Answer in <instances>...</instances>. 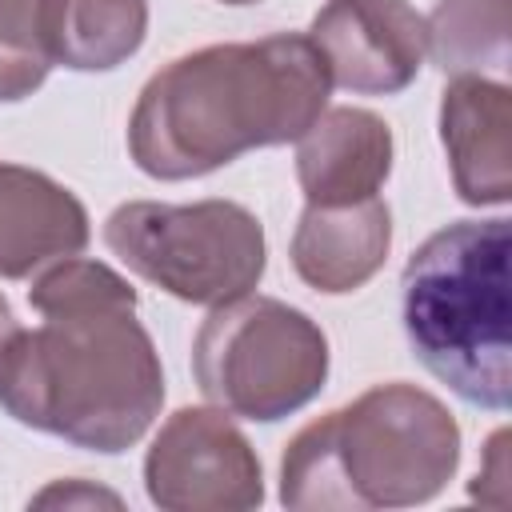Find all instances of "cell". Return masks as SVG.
<instances>
[{
  "label": "cell",
  "mask_w": 512,
  "mask_h": 512,
  "mask_svg": "<svg viewBox=\"0 0 512 512\" xmlns=\"http://www.w3.org/2000/svg\"><path fill=\"white\" fill-rule=\"evenodd\" d=\"M328 96V64L300 32L208 44L176 56L140 88L128 152L156 180L208 176L252 148L300 140Z\"/></svg>",
  "instance_id": "cell-1"
},
{
  "label": "cell",
  "mask_w": 512,
  "mask_h": 512,
  "mask_svg": "<svg viewBox=\"0 0 512 512\" xmlns=\"http://www.w3.org/2000/svg\"><path fill=\"white\" fill-rule=\"evenodd\" d=\"M164 404V368L136 304H88L16 328L0 348V408L36 432L116 456Z\"/></svg>",
  "instance_id": "cell-2"
},
{
  "label": "cell",
  "mask_w": 512,
  "mask_h": 512,
  "mask_svg": "<svg viewBox=\"0 0 512 512\" xmlns=\"http://www.w3.org/2000/svg\"><path fill=\"white\" fill-rule=\"evenodd\" d=\"M460 428L424 388L392 380L304 424L280 460V500L296 512L412 508L444 492Z\"/></svg>",
  "instance_id": "cell-3"
},
{
  "label": "cell",
  "mask_w": 512,
  "mask_h": 512,
  "mask_svg": "<svg viewBox=\"0 0 512 512\" xmlns=\"http://www.w3.org/2000/svg\"><path fill=\"white\" fill-rule=\"evenodd\" d=\"M508 220H456L404 264L400 316L412 356L464 404H512Z\"/></svg>",
  "instance_id": "cell-4"
},
{
  "label": "cell",
  "mask_w": 512,
  "mask_h": 512,
  "mask_svg": "<svg viewBox=\"0 0 512 512\" xmlns=\"http://www.w3.org/2000/svg\"><path fill=\"white\" fill-rule=\"evenodd\" d=\"M192 372L208 404L272 424L320 396L328 380V336L308 312L248 292L216 304L200 324Z\"/></svg>",
  "instance_id": "cell-5"
},
{
  "label": "cell",
  "mask_w": 512,
  "mask_h": 512,
  "mask_svg": "<svg viewBox=\"0 0 512 512\" xmlns=\"http://www.w3.org/2000/svg\"><path fill=\"white\" fill-rule=\"evenodd\" d=\"M104 244L140 280L204 308L248 296L268 264L264 224L236 200H132L104 220Z\"/></svg>",
  "instance_id": "cell-6"
},
{
  "label": "cell",
  "mask_w": 512,
  "mask_h": 512,
  "mask_svg": "<svg viewBox=\"0 0 512 512\" xmlns=\"http://www.w3.org/2000/svg\"><path fill=\"white\" fill-rule=\"evenodd\" d=\"M148 500L164 512H248L264 504V472L224 408H176L148 456Z\"/></svg>",
  "instance_id": "cell-7"
},
{
  "label": "cell",
  "mask_w": 512,
  "mask_h": 512,
  "mask_svg": "<svg viewBox=\"0 0 512 512\" xmlns=\"http://www.w3.org/2000/svg\"><path fill=\"white\" fill-rule=\"evenodd\" d=\"M336 88L356 96L404 92L424 60V16L408 0H328L308 28Z\"/></svg>",
  "instance_id": "cell-8"
},
{
  "label": "cell",
  "mask_w": 512,
  "mask_h": 512,
  "mask_svg": "<svg viewBox=\"0 0 512 512\" xmlns=\"http://www.w3.org/2000/svg\"><path fill=\"white\" fill-rule=\"evenodd\" d=\"M440 140L464 204L512 200V88L492 76H452L440 96Z\"/></svg>",
  "instance_id": "cell-9"
},
{
  "label": "cell",
  "mask_w": 512,
  "mask_h": 512,
  "mask_svg": "<svg viewBox=\"0 0 512 512\" xmlns=\"http://www.w3.org/2000/svg\"><path fill=\"white\" fill-rule=\"evenodd\" d=\"M392 128L368 108H324L296 140V180L308 204H356L392 172Z\"/></svg>",
  "instance_id": "cell-10"
},
{
  "label": "cell",
  "mask_w": 512,
  "mask_h": 512,
  "mask_svg": "<svg viewBox=\"0 0 512 512\" xmlns=\"http://www.w3.org/2000/svg\"><path fill=\"white\" fill-rule=\"evenodd\" d=\"M88 212L48 172L0 160V276L28 280L88 248Z\"/></svg>",
  "instance_id": "cell-11"
},
{
  "label": "cell",
  "mask_w": 512,
  "mask_h": 512,
  "mask_svg": "<svg viewBox=\"0 0 512 512\" xmlns=\"http://www.w3.org/2000/svg\"><path fill=\"white\" fill-rule=\"evenodd\" d=\"M392 248V212L380 196L356 204H308L292 232L296 276L328 296L368 284Z\"/></svg>",
  "instance_id": "cell-12"
},
{
  "label": "cell",
  "mask_w": 512,
  "mask_h": 512,
  "mask_svg": "<svg viewBox=\"0 0 512 512\" xmlns=\"http://www.w3.org/2000/svg\"><path fill=\"white\" fill-rule=\"evenodd\" d=\"M148 0H48L44 44L52 64L72 72H112L140 52Z\"/></svg>",
  "instance_id": "cell-13"
},
{
  "label": "cell",
  "mask_w": 512,
  "mask_h": 512,
  "mask_svg": "<svg viewBox=\"0 0 512 512\" xmlns=\"http://www.w3.org/2000/svg\"><path fill=\"white\" fill-rule=\"evenodd\" d=\"M508 4L512 0H436L432 16H424L432 64L452 76L508 68Z\"/></svg>",
  "instance_id": "cell-14"
},
{
  "label": "cell",
  "mask_w": 512,
  "mask_h": 512,
  "mask_svg": "<svg viewBox=\"0 0 512 512\" xmlns=\"http://www.w3.org/2000/svg\"><path fill=\"white\" fill-rule=\"evenodd\" d=\"M44 4L48 0H0V100H24L36 92L52 68L44 44Z\"/></svg>",
  "instance_id": "cell-15"
},
{
  "label": "cell",
  "mask_w": 512,
  "mask_h": 512,
  "mask_svg": "<svg viewBox=\"0 0 512 512\" xmlns=\"http://www.w3.org/2000/svg\"><path fill=\"white\" fill-rule=\"evenodd\" d=\"M488 488H496V492H492V504L504 508V504H508V432H504V428L492 432V440H488L484 468H480V476H476V484H472V496L484 500Z\"/></svg>",
  "instance_id": "cell-16"
},
{
  "label": "cell",
  "mask_w": 512,
  "mask_h": 512,
  "mask_svg": "<svg viewBox=\"0 0 512 512\" xmlns=\"http://www.w3.org/2000/svg\"><path fill=\"white\" fill-rule=\"evenodd\" d=\"M100 500H104V504H112V508L120 504V496H116V492L84 488V484H76V480H72V484H52V488H44L32 504H36V508H44V504H100Z\"/></svg>",
  "instance_id": "cell-17"
},
{
  "label": "cell",
  "mask_w": 512,
  "mask_h": 512,
  "mask_svg": "<svg viewBox=\"0 0 512 512\" xmlns=\"http://www.w3.org/2000/svg\"><path fill=\"white\" fill-rule=\"evenodd\" d=\"M20 324H16V316H12V304H8V296L0 292V348L8 344V336L16 332Z\"/></svg>",
  "instance_id": "cell-18"
},
{
  "label": "cell",
  "mask_w": 512,
  "mask_h": 512,
  "mask_svg": "<svg viewBox=\"0 0 512 512\" xmlns=\"http://www.w3.org/2000/svg\"><path fill=\"white\" fill-rule=\"evenodd\" d=\"M220 4H256V0H220Z\"/></svg>",
  "instance_id": "cell-19"
}]
</instances>
